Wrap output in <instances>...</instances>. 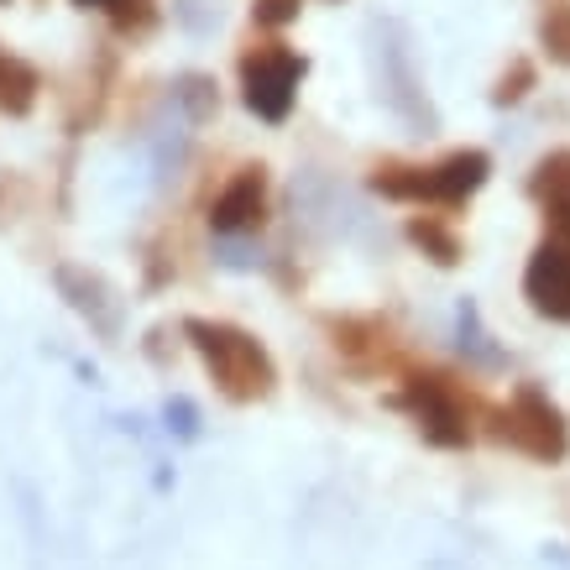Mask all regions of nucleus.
Wrapping results in <instances>:
<instances>
[{
  "instance_id": "f257e3e1",
  "label": "nucleus",
  "mask_w": 570,
  "mask_h": 570,
  "mask_svg": "<svg viewBox=\"0 0 570 570\" xmlns=\"http://www.w3.org/2000/svg\"><path fill=\"white\" fill-rule=\"evenodd\" d=\"M178 330H184V341L194 346V356L205 362L209 382H215V393H220L225 403H242L246 409V403L273 397L277 362L252 330L230 325V320H205V314H189Z\"/></svg>"
},
{
  "instance_id": "f03ea898",
  "label": "nucleus",
  "mask_w": 570,
  "mask_h": 570,
  "mask_svg": "<svg viewBox=\"0 0 570 570\" xmlns=\"http://www.w3.org/2000/svg\"><path fill=\"white\" fill-rule=\"evenodd\" d=\"M492 178V157L482 147H455L440 163H397V157H382L372 163V194L393 199V205H434V209H461L471 194Z\"/></svg>"
},
{
  "instance_id": "7ed1b4c3",
  "label": "nucleus",
  "mask_w": 570,
  "mask_h": 570,
  "mask_svg": "<svg viewBox=\"0 0 570 570\" xmlns=\"http://www.w3.org/2000/svg\"><path fill=\"white\" fill-rule=\"evenodd\" d=\"M397 414L414 419V430L440 450H466L471 445V393L450 372L434 366H409L403 387L393 393Z\"/></svg>"
},
{
  "instance_id": "20e7f679",
  "label": "nucleus",
  "mask_w": 570,
  "mask_h": 570,
  "mask_svg": "<svg viewBox=\"0 0 570 570\" xmlns=\"http://www.w3.org/2000/svg\"><path fill=\"white\" fill-rule=\"evenodd\" d=\"M492 434H498L502 445H513L519 455L539 461V466H554V461H566L570 455V424L560 414V403H554L544 387L534 382H519L508 403L492 409Z\"/></svg>"
},
{
  "instance_id": "39448f33",
  "label": "nucleus",
  "mask_w": 570,
  "mask_h": 570,
  "mask_svg": "<svg viewBox=\"0 0 570 570\" xmlns=\"http://www.w3.org/2000/svg\"><path fill=\"white\" fill-rule=\"evenodd\" d=\"M309 73V58L288 42H246L242 52V105L267 126H283L294 116V100H298V85Z\"/></svg>"
},
{
  "instance_id": "423d86ee",
  "label": "nucleus",
  "mask_w": 570,
  "mask_h": 570,
  "mask_svg": "<svg viewBox=\"0 0 570 570\" xmlns=\"http://www.w3.org/2000/svg\"><path fill=\"white\" fill-rule=\"evenodd\" d=\"M273 215V178L262 163H242L225 178V189L209 199V225L220 236H257Z\"/></svg>"
},
{
  "instance_id": "0eeeda50",
  "label": "nucleus",
  "mask_w": 570,
  "mask_h": 570,
  "mask_svg": "<svg viewBox=\"0 0 570 570\" xmlns=\"http://www.w3.org/2000/svg\"><path fill=\"white\" fill-rule=\"evenodd\" d=\"M52 288L69 298V309L85 320L100 341H116L121 335V294L105 283L95 267H79V262H58L52 267Z\"/></svg>"
},
{
  "instance_id": "6e6552de",
  "label": "nucleus",
  "mask_w": 570,
  "mask_h": 570,
  "mask_svg": "<svg viewBox=\"0 0 570 570\" xmlns=\"http://www.w3.org/2000/svg\"><path fill=\"white\" fill-rule=\"evenodd\" d=\"M523 298L529 309L570 325V246L566 242H539L529 267H523Z\"/></svg>"
},
{
  "instance_id": "1a4fd4ad",
  "label": "nucleus",
  "mask_w": 570,
  "mask_h": 570,
  "mask_svg": "<svg viewBox=\"0 0 570 570\" xmlns=\"http://www.w3.org/2000/svg\"><path fill=\"white\" fill-rule=\"evenodd\" d=\"M330 346L341 351L356 372H382L397 366V330L382 314H346V320H325Z\"/></svg>"
},
{
  "instance_id": "9d476101",
  "label": "nucleus",
  "mask_w": 570,
  "mask_h": 570,
  "mask_svg": "<svg viewBox=\"0 0 570 570\" xmlns=\"http://www.w3.org/2000/svg\"><path fill=\"white\" fill-rule=\"evenodd\" d=\"M529 199L544 209V220H550V215H570V147H560V153L534 163V174H529Z\"/></svg>"
},
{
  "instance_id": "9b49d317",
  "label": "nucleus",
  "mask_w": 570,
  "mask_h": 570,
  "mask_svg": "<svg viewBox=\"0 0 570 570\" xmlns=\"http://www.w3.org/2000/svg\"><path fill=\"white\" fill-rule=\"evenodd\" d=\"M37 95H42V73L27 58L0 48V116H32Z\"/></svg>"
},
{
  "instance_id": "f8f14e48",
  "label": "nucleus",
  "mask_w": 570,
  "mask_h": 570,
  "mask_svg": "<svg viewBox=\"0 0 570 570\" xmlns=\"http://www.w3.org/2000/svg\"><path fill=\"white\" fill-rule=\"evenodd\" d=\"M403 230H409V242H414L434 267H461V257H466V246H461V236H455V225H450L445 215H409Z\"/></svg>"
},
{
  "instance_id": "ddd939ff",
  "label": "nucleus",
  "mask_w": 570,
  "mask_h": 570,
  "mask_svg": "<svg viewBox=\"0 0 570 570\" xmlns=\"http://www.w3.org/2000/svg\"><path fill=\"white\" fill-rule=\"evenodd\" d=\"M174 100L189 110L194 126H205L220 116V85L209 79V73H178L174 79Z\"/></svg>"
},
{
  "instance_id": "4468645a",
  "label": "nucleus",
  "mask_w": 570,
  "mask_h": 570,
  "mask_svg": "<svg viewBox=\"0 0 570 570\" xmlns=\"http://www.w3.org/2000/svg\"><path fill=\"white\" fill-rule=\"evenodd\" d=\"M539 48L550 52V63L570 69V0H550L539 11Z\"/></svg>"
},
{
  "instance_id": "2eb2a0df",
  "label": "nucleus",
  "mask_w": 570,
  "mask_h": 570,
  "mask_svg": "<svg viewBox=\"0 0 570 570\" xmlns=\"http://www.w3.org/2000/svg\"><path fill=\"white\" fill-rule=\"evenodd\" d=\"M73 6H85V11H105L121 32H147V27L157 21L153 0H73Z\"/></svg>"
},
{
  "instance_id": "dca6fc26",
  "label": "nucleus",
  "mask_w": 570,
  "mask_h": 570,
  "mask_svg": "<svg viewBox=\"0 0 570 570\" xmlns=\"http://www.w3.org/2000/svg\"><path fill=\"white\" fill-rule=\"evenodd\" d=\"M534 85H539L534 58H513V63L498 73V85H492V105H519Z\"/></svg>"
},
{
  "instance_id": "f3484780",
  "label": "nucleus",
  "mask_w": 570,
  "mask_h": 570,
  "mask_svg": "<svg viewBox=\"0 0 570 570\" xmlns=\"http://www.w3.org/2000/svg\"><path fill=\"white\" fill-rule=\"evenodd\" d=\"M461 346L476 356L482 366H498V346H492V335L482 330V314H476V304H461Z\"/></svg>"
},
{
  "instance_id": "a211bd4d",
  "label": "nucleus",
  "mask_w": 570,
  "mask_h": 570,
  "mask_svg": "<svg viewBox=\"0 0 570 570\" xmlns=\"http://www.w3.org/2000/svg\"><path fill=\"white\" fill-rule=\"evenodd\" d=\"M163 419H168V434L199 440V409H194L189 397H168V403H163Z\"/></svg>"
},
{
  "instance_id": "6ab92c4d",
  "label": "nucleus",
  "mask_w": 570,
  "mask_h": 570,
  "mask_svg": "<svg viewBox=\"0 0 570 570\" xmlns=\"http://www.w3.org/2000/svg\"><path fill=\"white\" fill-rule=\"evenodd\" d=\"M298 11H304V0H252V21L257 27H288V21H298Z\"/></svg>"
},
{
  "instance_id": "aec40b11",
  "label": "nucleus",
  "mask_w": 570,
  "mask_h": 570,
  "mask_svg": "<svg viewBox=\"0 0 570 570\" xmlns=\"http://www.w3.org/2000/svg\"><path fill=\"white\" fill-rule=\"evenodd\" d=\"M21 205H27V184H21V178H6V184H0V225L17 220Z\"/></svg>"
},
{
  "instance_id": "412c9836",
  "label": "nucleus",
  "mask_w": 570,
  "mask_h": 570,
  "mask_svg": "<svg viewBox=\"0 0 570 570\" xmlns=\"http://www.w3.org/2000/svg\"><path fill=\"white\" fill-rule=\"evenodd\" d=\"M174 277V257H163V246H147V288H163Z\"/></svg>"
}]
</instances>
